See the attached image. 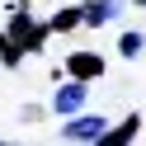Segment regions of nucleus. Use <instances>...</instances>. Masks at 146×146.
<instances>
[{"mask_svg":"<svg viewBox=\"0 0 146 146\" xmlns=\"http://www.w3.org/2000/svg\"><path fill=\"white\" fill-rule=\"evenodd\" d=\"M104 127H108V118H99V113H76V118H66L61 137H66V141H90V146H94L99 137H104Z\"/></svg>","mask_w":146,"mask_h":146,"instance_id":"f03ea898","label":"nucleus"},{"mask_svg":"<svg viewBox=\"0 0 146 146\" xmlns=\"http://www.w3.org/2000/svg\"><path fill=\"white\" fill-rule=\"evenodd\" d=\"M71 29H80V5L57 10V14H52V24H47V33H71Z\"/></svg>","mask_w":146,"mask_h":146,"instance_id":"0eeeda50","label":"nucleus"},{"mask_svg":"<svg viewBox=\"0 0 146 146\" xmlns=\"http://www.w3.org/2000/svg\"><path fill=\"white\" fill-rule=\"evenodd\" d=\"M137 5H146V0H137Z\"/></svg>","mask_w":146,"mask_h":146,"instance_id":"1a4fd4ad","label":"nucleus"},{"mask_svg":"<svg viewBox=\"0 0 146 146\" xmlns=\"http://www.w3.org/2000/svg\"><path fill=\"white\" fill-rule=\"evenodd\" d=\"M104 76V57L99 52H71L66 57V80H76V85H85V80Z\"/></svg>","mask_w":146,"mask_h":146,"instance_id":"7ed1b4c3","label":"nucleus"},{"mask_svg":"<svg viewBox=\"0 0 146 146\" xmlns=\"http://www.w3.org/2000/svg\"><path fill=\"white\" fill-rule=\"evenodd\" d=\"M141 132V118L137 113H127L123 123H113V127H104V137H99L94 146H132V137Z\"/></svg>","mask_w":146,"mask_h":146,"instance_id":"423d86ee","label":"nucleus"},{"mask_svg":"<svg viewBox=\"0 0 146 146\" xmlns=\"http://www.w3.org/2000/svg\"><path fill=\"white\" fill-rule=\"evenodd\" d=\"M5 42H10V47L24 57V52H38L42 42H47V29H42V24H33V14H24V10H19V14L10 19V33H5Z\"/></svg>","mask_w":146,"mask_h":146,"instance_id":"f257e3e1","label":"nucleus"},{"mask_svg":"<svg viewBox=\"0 0 146 146\" xmlns=\"http://www.w3.org/2000/svg\"><path fill=\"white\" fill-rule=\"evenodd\" d=\"M80 108H85V85H76V80H61V85H57V94H52V113L76 118Z\"/></svg>","mask_w":146,"mask_h":146,"instance_id":"20e7f679","label":"nucleus"},{"mask_svg":"<svg viewBox=\"0 0 146 146\" xmlns=\"http://www.w3.org/2000/svg\"><path fill=\"white\" fill-rule=\"evenodd\" d=\"M0 146H10V141H0Z\"/></svg>","mask_w":146,"mask_h":146,"instance_id":"9d476101","label":"nucleus"},{"mask_svg":"<svg viewBox=\"0 0 146 146\" xmlns=\"http://www.w3.org/2000/svg\"><path fill=\"white\" fill-rule=\"evenodd\" d=\"M118 10H123V0H85L80 5V24L85 29H104V24L118 19Z\"/></svg>","mask_w":146,"mask_h":146,"instance_id":"39448f33","label":"nucleus"},{"mask_svg":"<svg viewBox=\"0 0 146 146\" xmlns=\"http://www.w3.org/2000/svg\"><path fill=\"white\" fill-rule=\"evenodd\" d=\"M118 52H123L127 61H132V57H141V52H146V38H141L137 29H132V33H123V38H118Z\"/></svg>","mask_w":146,"mask_h":146,"instance_id":"6e6552de","label":"nucleus"}]
</instances>
